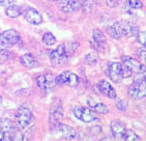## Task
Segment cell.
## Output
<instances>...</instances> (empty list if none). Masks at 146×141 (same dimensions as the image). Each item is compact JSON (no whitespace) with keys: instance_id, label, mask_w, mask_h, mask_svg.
<instances>
[{"instance_id":"1","label":"cell","mask_w":146,"mask_h":141,"mask_svg":"<svg viewBox=\"0 0 146 141\" xmlns=\"http://www.w3.org/2000/svg\"><path fill=\"white\" fill-rule=\"evenodd\" d=\"M16 121H17L18 128L22 134V140H29L31 139L34 132V118L32 111L30 108L22 106L18 110L16 114Z\"/></svg>"},{"instance_id":"2","label":"cell","mask_w":146,"mask_h":141,"mask_svg":"<svg viewBox=\"0 0 146 141\" xmlns=\"http://www.w3.org/2000/svg\"><path fill=\"white\" fill-rule=\"evenodd\" d=\"M122 78H129L134 74H145L146 65L132 57H122Z\"/></svg>"},{"instance_id":"3","label":"cell","mask_w":146,"mask_h":141,"mask_svg":"<svg viewBox=\"0 0 146 141\" xmlns=\"http://www.w3.org/2000/svg\"><path fill=\"white\" fill-rule=\"evenodd\" d=\"M51 130L57 138L62 140H75L77 137V133L74 128L70 127L68 124H63L61 122L52 128Z\"/></svg>"},{"instance_id":"4","label":"cell","mask_w":146,"mask_h":141,"mask_svg":"<svg viewBox=\"0 0 146 141\" xmlns=\"http://www.w3.org/2000/svg\"><path fill=\"white\" fill-rule=\"evenodd\" d=\"M63 117V109H62L61 101L59 99H55L52 103L50 109V115H49V122H50L51 129L61 122Z\"/></svg>"},{"instance_id":"5","label":"cell","mask_w":146,"mask_h":141,"mask_svg":"<svg viewBox=\"0 0 146 141\" xmlns=\"http://www.w3.org/2000/svg\"><path fill=\"white\" fill-rule=\"evenodd\" d=\"M74 115L76 118L83 122H93V121L101 120L96 111L85 107H76L74 109Z\"/></svg>"},{"instance_id":"6","label":"cell","mask_w":146,"mask_h":141,"mask_svg":"<svg viewBox=\"0 0 146 141\" xmlns=\"http://www.w3.org/2000/svg\"><path fill=\"white\" fill-rule=\"evenodd\" d=\"M36 83H37V86L39 87V89L46 93L53 91L55 86L57 85L56 82H55V77L52 74H49V73L44 74V75H40V76L37 77Z\"/></svg>"},{"instance_id":"7","label":"cell","mask_w":146,"mask_h":141,"mask_svg":"<svg viewBox=\"0 0 146 141\" xmlns=\"http://www.w3.org/2000/svg\"><path fill=\"white\" fill-rule=\"evenodd\" d=\"M129 96L134 100H141L146 96V82L143 80H137L129 86Z\"/></svg>"},{"instance_id":"8","label":"cell","mask_w":146,"mask_h":141,"mask_svg":"<svg viewBox=\"0 0 146 141\" xmlns=\"http://www.w3.org/2000/svg\"><path fill=\"white\" fill-rule=\"evenodd\" d=\"M0 127L2 129L3 134H4V140H15L17 139V135H20L22 137L21 131L18 132L17 128L14 124V122L9 119H1L0 121Z\"/></svg>"},{"instance_id":"9","label":"cell","mask_w":146,"mask_h":141,"mask_svg":"<svg viewBox=\"0 0 146 141\" xmlns=\"http://www.w3.org/2000/svg\"><path fill=\"white\" fill-rule=\"evenodd\" d=\"M55 82L57 85H68L70 87H76L79 84V77L70 70H65L55 78Z\"/></svg>"},{"instance_id":"10","label":"cell","mask_w":146,"mask_h":141,"mask_svg":"<svg viewBox=\"0 0 146 141\" xmlns=\"http://www.w3.org/2000/svg\"><path fill=\"white\" fill-rule=\"evenodd\" d=\"M68 55L65 52L64 45H59L58 48L53 50L50 53V61L53 67H61L68 60Z\"/></svg>"},{"instance_id":"11","label":"cell","mask_w":146,"mask_h":141,"mask_svg":"<svg viewBox=\"0 0 146 141\" xmlns=\"http://www.w3.org/2000/svg\"><path fill=\"white\" fill-rule=\"evenodd\" d=\"M118 27L120 29L122 35L127 37H135L139 33V27L135 23L127 22V21H119L117 22Z\"/></svg>"},{"instance_id":"12","label":"cell","mask_w":146,"mask_h":141,"mask_svg":"<svg viewBox=\"0 0 146 141\" xmlns=\"http://www.w3.org/2000/svg\"><path fill=\"white\" fill-rule=\"evenodd\" d=\"M83 6L82 0H59L58 7L63 13H74L81 9Z\"/></svg>"},{"instance_id":"13","label":"cell","mask_w":146,"mask_h":141,"mask_svg":"<svg viewBox=\"0 0 146 141\" xmlns=\"http://www.w3.org/2000/svg\"><path fill=\"white\" fill-rule=\"evenodd\" d=\"M21 11H22V15L24 16L26 20L28 21L29 23H31V24H33V25H38V24H40L42 22V15L39 14L35 9L25 6L23 9L21 7Z\"/></svg>"},{"instance_id":"14","label":"cell","mask_w":146,"mask_h":141,"mask_svg":"<svg viewBox=\"0 0 146 141\" xmlns=\"http://www.w3.org/2000/svg\"><path fill=\"white\" fill-rule=\"evenodd\" d=\"M107 75L113 82H118L120 79H122V65L120 62H109Z\"/></svg>"},{"instance_id":"15","label":"cell","mask_w":146,"mask_h":141,"mask_svg":"<svg viewBox=\"0 0 146 141\" xmlns=\"http://www.w3.org/2000/svg\"><path fill=\"white\" fill-rule=\"evenodd\" d=\"M127 130V129L124 127V124L118 119H114L111 122V132H112L113 137H115V139H122L123 140Z\"/></svg>"},{"instance_id":"16","label":"cell","mask_w":146,"mask_h":141,"mask_svg":"<svg viewBox=\"0 0 146 141\" xmlns=\"http://www.w3.org/2000/svg\"><path fill=\"white\" fill-rule=\"evenodd\" d=\"M98 90H100V92L103 93L104 96L110 98V99H116V96H117V93H116L115 89L106 80H101V81L98 82Z\"/></svg>"},{"instance_id":"17","label":"cell","mask_w":146,"mask_h":141,"mask_svg":"<svg viewBox=\"0 0 146 141\" xmlns=\"http://www.w3.org/2000/svg\"><path fill=\"white\" fill-rule=\"evenodd\" d=\"M3 41L5 43L7 47L11 45H16L18 42L20 41V34L18 31H16L15 29H9V30L3 31L1 33Z\"/></svg>"},{"instance_id":"18","label":"cell","mask_w":146,"mask_h":141,"mask_svg":"<svg viewBox=\"0 0 146 141\" xmlns=\"http://www.w3.org/2000/svg\"><path fill=\"white\" fill-rule=\"evenodd\" d=\"M106 41H107V39H106V35L103 31L98 28L93 30V48H96V50H102L104 48V46L106 45Z\"/></svg>"},{"instance_id":"19","label":"cell","mask_w":146,"mask_h":141,"mask_svg":"<svg viewBox=\"0 0 146 141\" xmlns=\"http://www.w3.org/2000/svg\"><path fill=\"white\" fill-rule=\"evenodd\" d=\"M87 104L90 107V109L93 111H96V113H102V114H107L109 113V108L105 104L101 103L94 98H88L87 99Z\"/></svg>"},{"instance_id":"20","label":"cell","mask_w":146,"mask_h":141,"mask_svg":"<svg viewBox=\"0 0 146 141\" xmlns=\"http://www.w3.org/2000/svg\"><path fill=\"white\" fill-rule=\"evenodd\" d=\"M20 62H21V65H22L23 67H25V68H27V69H31L35 65L36 59H35V57L31 53H27L20 57Z\"/></svg>"},{"instance_id":"21","label":"cell","mask_w":146,"mask_h":141,"mask_svg":"<svg viewBox=\"0 0 146 141\" xmlns=\"http://www.w3.org/2000/svg\"><path fill=\"white\" fill-rule=\"evenodd\" d=\"M107 32L110 37H112V39H114V40H119V39L122 37V34H121V32H120V29L118 27L117 22L112 24V25L109 26V27H107Z\"/></svg>"},{"instance_id":"22","label":"cell","mask_w":146,"mask_h":141,"mask_svg":"<svg viewBox=\"0 0 146 141\" xmlns=\"http://www.w3.org/2000/svg\"><path fill=\"white\" fill-rule=\"evenodd\" d=\"M5 13H6V16H9V17H11V18H17L22 14L21 7L17 5H9V7L6 9Z\"/></svg>"},{"instance_id":"23","label":"cell","mask_w":146,"mask_h":141,"mask_svg":"<svg viewBox=\"0 0 146 141\" xmlns=\"http://www.w3.org/2000/svg\"><path fill=\"white\" fill-rule=\"evenodd\" d=\"M64 48H65V52H66V55L70 56V55L75 54L76 50L78 49V43L68 42L66 44H64Z\"/></svg>"},{"instance_id":"24","label":"cell","mask_w":146,"mask_h":141,"mask_svg":"<svg viewBox=\"0 0 146 141\" xmlns=\"http://www.w3.org/2000/svg\"><path fill=\"white\" fill-rule=\"evenodd\" d=\"M42 42L45 43L47 46H52L56 44V37H54L51 32H46L42 37Z\"/></svg>"},{"instance_id":"25","label":"cell","mask_w":146,"mask_h":141,"mask_svg":"<svg viewBox=\"0 0 146 141\" xmlns=\"http://www.w3.org/2000/svg\"><path fill=\"white\" fill-rule=\"evenodd\" d=\"M98 56L94 53H88L85 56V62L88 65H94L98 63Z\"/></svg>"},{"instance_id":"26","label":"cell","mask_w":146,"mask_h":141,"mask_svg":"<svg viewBox=\"0 0 146 141\" xmlns=\"http://www.w3.org/2000/svg\"><path fill=\"white\" fill-rule=\"evenodd\" d=\"M11 53L9 51L5 50V49H0V65L5 63L11 58Z\"/></svg>"},{"instance_id":"27","label":"cell","mask_w":146,"mask_h":141,"mask_svg":"<svg viewBox=\"0 0 146 141\" xmlns=\"http://www.w3.org/2000/svg\"><path fill=\"white\" fill-rule=\"evenodd\" d=\"M123 140H129V141H139L141 138L136 134L135 132H133L132 130H127V133L123 137Z\"/></svg>"},{"instance_id":"28","label":"cell","mask_w":146,"mask_h":141,"mask_svg":"<svg viewBox=\"0 0 146 141\" xmlns=\"http://www.w3.org/2000/svg\"><path fill=\"white\" fill-rule=\"evenodd\" d=\"M127 5L131 7V9H141L143 6V3L141 2L140 0H127Z\"/></svg>"},{"instance_id":"29","label":"cell","mask_w":146,"mask_h":141,"mask_svg":"<svg viewBox=\"0 0 146 141\" xmlns=\"http://www.w3.org/2000/svg\"><path fill=\"white\" fill-rule=\"evenodd\" d=\"M116 107L120 111H127V102L123 101V100H117V101H116Z\"/></svg>"},{"instance_id":"30","label":"cell","mask_w":146,"mask_h":141,"mask_svg":"<svg viewBox=\"0 0 146 141\" xmlns=\"http://www.w3.org/2000/svg\"><path fill=\"white\" fill-rule=\"evenodd\" d=\"M138 56L140 57V59L142 60V63L146 65V48L138 50Z\"/></svg>"},{"instance_id":"31","label":"cell","mask_w":146,"mask_h":141,"mask_svg":"<svg viewBox=\"0 0 146 141\" xmlns=\"http://www.w3.org/2000/svg\"><path fill=\"white\" fill-rule=\"evenodd\" d=\"M15 2V0H0V5L2 6H9Z\"/></svg>"},{"instance_id":"32","label":"cell","mask_w":146,"mask_h":141,"mask_svg":"<svg viewBox=\"0 0 146 141\" xmlns=\"http://www.w3.org/2000/svg\"><path fill=\"white\" fill-rule=\"evenodd\" d=\"M118 4V0H107V5L111 6V7H114Z\"/></svg>"},{"instance_id":"33","label":"cell","mask_w":146,"mask_h":141,"mask_svg":"<svg viewBox=\"0 0 146 141\" xmlns=\"http://www.w3.org/2000/svg\"><path fill=\"white\" fill-rule=\"evenodd\" d=\"M5 48H7V45L4 43L2 37H1V34H0V49H5Z\"/></svg>"},{"instance_id":"34","label":"cell","mask_w":146,"mask_h":141,"mask_svg":"<svg viewBox=\"0 0 146 141\" xmlns=\"http://www.w3.org/2000/svg\"><path fill=\"white\" fill-rule=\"evenodd\" d=\"M2 140H4V134H3L2 129L0 127V141H2Z\"/></svg>"},{"instance_id":"35","label":"cell","mask_w":146,"mask_h":141,"mask_svg":"<svg viewBox=\"0 0 146 141\" xmlns=\"http://www.w3.org/2000/svg\"><path fill=\"white\" fill-rule=\"evenodd\" d=\"M142 80H143V81H145V82H146V75L143 77V79H142Z\"/></svg>"},{"instance_id":"36","label":"cell","mask_w":146,"mask_h":141,"mask_svg":"<svg viewBox=\"0 0 146 141\" xmlns=\"http://www.w3.org/2000/svg\"><path fill=\"white\" fill-rule=\"evenodd\" d=\"M1 101H2V98H1V96H0V103H1Z\"/></svg>"},{"instance_id":"37","label":"cell","mask_w":146,"mask_h":141,"mask_svg":"<svg viewBox=\"0 0 146 141\" xmlns=\"http://www.w3.org/2000/svg\"><path fill=\"white\" fill-rule=\"evenodd\" d=\"M144 47H145V48H146V43H145V44H144Z\"/></svg>"},{"instance_id":"38","label":"cell","mask_w":146,"mask_h":141,"mask_svg":"<svg viewBox=\"0 0 146 141\" xmlns=\"http://www.w3.org/2000/svg\"><path fill=\"white\" fill-rule=\"evenodd\" d=\"M52 1H55V0H52Z\"/></svg>"}]
</instances>
